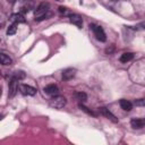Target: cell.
Returning <instances> with one entry per match:
<instances>
[{
    "instance_id": "8",
    "label": "cell",
    "mask_w": 145,
    "mask_h": 145,
    "mask_svg": "<svg viewBox=\"0 0 145 145\" xmlns=\"http://www.w3.org/2000/svg\"><path fill=\"white\" fill-rule=\"evenodd\" d=\"M130 125L135 129H139L145 127V118H138V119H133L130 121Z\"/></svg>"
},
{
    "instance_id": "10",
    "label": "cell",
    "mask_w": 145,
    "mask_h": 145,
    "mask_svg": "<svg viewBox=\"0 0 145 145\" xmlns=\"http://www.w3.org/2000/svg\"><path fill=\"white\" fill-rule=\"evenodd\" d=\"M70 23L74 24V25H76V26L79 27V28L83 26V19H82V17H80L79 15H77V14L70 15Z\"/></svg>"
},
{
    "instance_id": "20",
    "label": "cell",
    "mask_w": 145,
    "mask_h": 145,
    "mask_svg": "<svg viewBox=\"0 0 145 145\" xmlns=\"http://www.w3.org/2000/svg\"><path fill=\"white\" fill-rule=\"evenodd\" d=\"M59 11L61 14H63V15H68L69 14V11L67 10V8H63V7H59Z\"/></svg>"
},
{
    "instance_id": "4",
    "label": "cell",
    "mask_w": 145,
    "mask_h": 145,
    "mask_svg": "<svg viewBox=\"0 0 145 145\" xmlns=\"http://www.w3.org/2000/svg\"><path fill=\"white\" fill-rule=\"evenodd\" d=\"M19 91L22 94L24 95H28V96H33L36 94V88H34L33 86L26 85V84H20L19 85Z\"/></svg>"
},
{
    "instance_id": "16",
    "label": "cell",
    "mask_w": 145,
    "mask_h": 145,
    "mask_svg": "<svg viewBox=\"0 0 145 145\" xmlns=\"http://www.w3.org/2000/svg\"><path fill=\"white\" fill-rule=\"evenodd\" d=\"M17 32V24H11L9 27H8V29H7V34L8 35H14L15 33Z\"/></svg>"
},
{
    "instance_id": "15",
    "label": "cell",
    "mask_w": 145,
    "mask_h": 145,
    "mask_svg": "<svg viewBox=\"0 0 145 145\" xmlns=\"http://www.w3.org/2000/svg\"><path fill=\"white\" fill-rule=\"evenodd\" d=\"M75 96H76V99H77L79 102H85V101L87 100V95H86L84 92H77V93L75 94Z\"/></svg>"
},
{
    "instance_id": "17",
    "label": "cell",
    "mask_w": 145,
    "mask_h": 145,
    "mask_svg": "<svg viewBox=\"0 0 145 145\" xmlns=\"http://www.w3.org/2000/svg\"><path fill=\"white\" fill-rule=\"evenodd\" d=\"M79 108H80V109H82L83 111H85L86 113H88L89 116H93V117H96V113H95V112H93L92 110H89L88 108H86L85 105H83V104H79Z\"/></svg>"
},
{
    "instance_id": "13",
    "label": "cell",
    "mask_w": 145,
    "mask_h": 145,
    "mask_svg": "<svg viewBox=\"0 0 145 145\" xmlns=\"http://www.w3.org/2000/svg\"><path fill=\"white\" fill-rule=\"evenodd\" d=\"M120 106H121V109L122 110H125V111H130L131 109H133V103L131 102H129L128 100H120Z\"/></svg>"
},
{
    "instance_id": "14",
    "label": "cell",
    "mask_w": 145,
    "mask_h": 145,
    "mask_svg": "<svg viewBox=\"0 0 145 145\" xmlns=\"http://www.w3.org/2000/svg\"><path fill=\"white\" fill-rule=\"evenodd\" d=\"M133 58H134V54H133V53L126 52V53H122V54H121L120 61H121V62H128V61H130Z\"/></svg>"
},
{
    "instance_id": "19",
    "label": "cell",
    "mask_w": 145,
    "mask_h": 145,
    "mask_svg": "<svg viewBox=\"0 0 145 145\" xmlns=\"http://www.w3.org/2000/svg\"><path fill=\"white\" fill-rule=\"evenodd\" d=\"M135 105L137 106H145V99H138V100H135Z\"/></svg>"
},
{
    "instance_id": "18",
    "label": "cell",
    "mask_w": 145,
    "mask_h": 145,
    "mask_svg": "<svg viewBox=\"0 0 145 145\" xmlns=\"http://www.w3.org/2000/svg\"><path fill=\"white\" fill-rule=\"evenodd\" d=\"M12 77H15L16 79L20 80V79L25 78V72H24V71H22V70H19V71H16V72L14 74V76H12Z\"/></svg>"
},
{
    "instance_id": "1",
    "label": "cell",
    "mask_w": 145,
    "mask_h": 145,
    "mask_svg": "<svg viewBox=\"0 0 145 145\" xmlns=\"http://www.w3.org/2000/svg\"><path fill=\"white\" fill-rule=\"evenodd\" d=\"M66 97L65 96H61V95H54L53 97L50 99L49 101V105L51 108H54V109H61L66 105Z\"/></svg>"
},
{
    "instance_id": "9",
    "label": "cell",
    "mask_w": 145,
    "mask_h": 145,
    "mask_svg": "<svg viewBox=\"0 0 145 145\" xmlns=\"http://www.w3.org/2000/svg\"><path fill=\"white\" fill-rule=\"evenodd\" d=\"M10 20H11L12 23H15V24H22V23H25V22H26L25 17H24L20 12L12 14V15L10 16Z\"/></svg>"
},
{
    "instance_id": "7",
    "label": "cell",
    "mask_w": 145,
    "mask_h": 145,
    "mask_svg": "<svg viewBox=\"0 0 145 145\" xmlns=\"http://www.w3.org/2000/svg\"><path fill=\"white\" fill-rule=\"evenodd\" d=\"M43 91H44V93H45V94L54 96V95H58L59 88H58V86H57V85H54V84H50V85L45 86Z\"/></svg>"
},
{
    "instance_id": "5",
    "label": "cell",
    "mask_w": 145,
    "mask_h": 145,
    "mask_svg": "<svg viewBox=\"0 0 145 145\" xmlns=\"http://www.w3.org/2000/svg\"><path fill=\"white\" fill-rule=\"evenodd\" d=\"M17 82H18V79H16L15 77H12L11 79H10V82H9V92H8V95H9V97H12L16 93H17V89H18V85H17Z\"/></svg>"
},
{
    "instance_id": "2",
    "label": "cell",
    "mask_w": 145,
    "mask_h": 145,
    "mask_svg": "<svg viewBox=\"0 0 145 145\" xmlns=\"http://www.w3.org/2000/svg\"><path fill=\"white\" fill-rule=\"evenodd\" d=\"M49 8V5L45 3V2H42L35 10V14H34V17H35V20H42L46 17V14H48V9Z\"/></svg>"
},
{
    "instance_id": "22",
    "label": "cell",
    "mask_w": 145,
    "mask_h": 145,
    "mask_svg": "<svg viewBox=\"0 0 145 145\" xmlns=\"http://www.w3.org/2000/svg\"><path fill=\"white\" fill-rule=\"evenodd\" d=\"M56 1H60V0H56Z\"/></svg>"
},
{
    "instance_id": "6",
    "label": "cell",
    "mask_w": 145,
    "mask_h": 145,
    "mask_svg": "<svg viewBox=\"0 0 145 145\" xmlns=\"http://www.w3.org/2000/svg\"><path fill=\"white\" fill-rule=\"evenodd\" d=\"M99 112H100L102 116H104L105 118H108L109 120H111L112 122H118V119L116 118V116L112 114V113L109 111V109H106L105 106H101V108H99Z\"/></svg>"
},
{
    "instance_id": "3",
    "label": "cell",
    "mask_w": 145,
    "mask_h": 145,
    "mask_svg": "<svg viewBox=\"0 0 145 145\" xmlns=\"http://www.w3.org/2000/svg\"><path fill=\"white\" fill-rule=\"evenodd\" d=\"M89 27L93 31L94 36H95V39L97 41H100V42H105L106 41V35H105V33H104V31H103L102 27H100V26H97L95 24H92Z\"/></svg>"
},
{
    "instance_id": "12",
    "label": "cell",
    "mask_w": 145,
    "mask_h": 145,
    "mask_svg": "<svg viewBox=\"0 0 145 145\" xmlns=\"http://www.w3.org/2000/svg\"><path fill=\"white\" fill-rule=\"evenodd\" d=\"M0 62L3 66H8V65H11L12 63V59L9 56H7L6 53H1L0 54Z\"/></svg>"
},
{
    "instance_id": "21",
    "label": "cell",
    "mask_w": 145,
    "mask_h": 145,
    "mask_svg": "<svg viewBox=\"0 0 145 145\" xmlns=\"http://www.w3.org/2000/svg\"><path fill=\"white\" fill-rule=\"evenodd\" d=\"M8 2H14V1H16V0H7Z\"/></svg>"
},
{
    "instance_id": "11",
    "label": "cell",
    "mask_w": 145,
    "mask_h": 145,
    "mask_svg": "<svg viewBox=\"0 0 145 145\" xmlns=\"http://www.w3.org/2000/svg\"><path fill=\"white\" fill-rule=\"evenodd\" d=\"M75 75H76V69H72V68H67V69H65L62 71V78L65 80L71 79Z\"/></svg>"
}]
</instances>
